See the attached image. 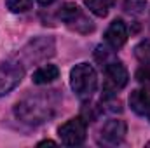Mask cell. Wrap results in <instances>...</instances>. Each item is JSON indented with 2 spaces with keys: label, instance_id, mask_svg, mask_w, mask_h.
I'll return each instance as SVG.
<instances>
[{
  "label": "cell",
  "instance_id": "5",
  "mask_svg": "<svg viewBox=\"0 0 150 148\" xmlns=\"http://www.w3.org/2000/svg\"><path fill=\"white\" fill-rule=\"evenodd\" d=\"M129 82L127 68L120 63L112 59L110 63L105 65L103 72V94L105 96H115L119 91H122Z\"/></svg>",
  "mask_w": 150,
  "mask_h": 148
},
{
  "label": "cell",
  "instance_id": "17",
  "mask_svg": "<svg viewBox=\"0 0 150 148\" xmlns=\"http://www.w3.org/2000/svg\"><path fill=\"white\" fill-rule=\"evenodd\" d=\"M42 145H54V141H51V140H45V141H40V143H38V147H42Z\"/></svg>",
  "mask_w": 150,
  "mask_h": 148
},
{
  "label": "cell",
  "instance_id": "10",
  "mask_svg": "<svg viewBox=\"0 0 150 148\" xmlns=\"http://www.w3.org/2000/svg\"><path fill=\"white\" fill-rule=\"evenodd\" d=\"M59 77V68L56 65H42L32 75V82L37 85H44V84H51Z\"/></svg>",
  "mask_w": 150,
  "mask_h": 148
},
{
  "label": "cell",
  "instance_id": "16",
  "mask_svg": "<svg viewBox=\"0 0 150 148\" xmlns=\"http://www.w3.org/2000/svg\"><path fill=\"white\" fill-rule=\"evenodd\" d=\"M37 2L40 4V5H51V4H52L54 0H37Z\"/></svg>",
  "mask_w": 150,
  "mask_h": 148
},
{
  "label": "cell",
  "instance_id": "8",
  "mask_svg": "<svg viewBox=\"0 0 150 148\" xmlns=\"http://www.w3.org/2000/svg\"><path fill=\"white\" fill-rule=\"evenodd\" d=\"M126 134H127V125L120 118H110V120H107L103 124V127H101V132H100L101 141L105 145H112V147L122 143L124 138H126Z\"/></svg>",
  "mask_w": 150,
  "mask_h": 148
},
{
  "label": "cell",
  "instance_id": "6",
  "mask_svg": "<svg viewBox=\"0 0 150 148\" xmlns=\"http://www.w3.org/2000/svg\"><path fill=\"white\" fill-rule=\"evenodd\" d=\"M58 136H59L63 145H67V147H79V145H82L86 141L87 122L82 117H74V118H70V120H67L65 124L59 125Z\"/></svg>",
  "mask_w": 150,
  "mask_h": 148
},
{
  "label": "cell",
  "instance_id": "9",
  "mask_svg": "<svg viewBox=\"0 0 150 148\" xmlns=\"http://www.w3.org/2000/svg\"><path fill=\"white\" fill-rule=\"evenodd\" d=\"M105 42L112 47L113 51L120 49L127 42V26L122 19H113L110 26L105 32Z\"/></svg>",
  "mask_w": 150,
  "mask_h": 148
},
{
  "label": "cell",
  "instance_id": "19",
  "mask_svg": "<svg viewBox=\"0 0 150 148\" xmlns=\"http://www.w3.org/2000/svg\"><path fill=\"white\" fill-rule=\"evenodd\" d=\"M147 147H150V141H149V143H147Z\"/></svg>",
  "mask_w": 150,
  "mask_h": 148
},
{
  "label": "cell",
  "instance_id": "12",
  "mask_svg": "<svg viewBox=\"0 0 150 148\" xmlns=\"http://www.w3.org/2000/svg\"><path fill=\"white\" fill-rule=\"evenodd\" d=\"M84 4H86V7L94 16L105 18V16H108L110 9H112L113 4H115V0H84Z\"/></svg>",
  "mask_w": 150,
  "mask_h": 148
},
{
  "label": "cell",
  "instance_id": "2",
  "mask_svg": "<svg viewBox=\"0 0 150 148\" xmlns=\"http://www.w3.org/2000/svg\"><path fill=\"white\" fill-rule=\"evenodd\" d=\"M56 51V42L52 37H37L30 40L16 56V61L23 66H30V65H37L45 61L47 58L54 56Z\"/></svg>",
  "mask_w": 150,
  "mask_h": 148
},
{
  "label": "cell",
  "instance_id": "18",
  "mask_svg": "<svg viewBox=\"0 0 150 148\" xmlns=\"http://www.w3.org/2000/svg\"><path fill=\"white\" fill-rule=\"evenodd\" d=\"M145 117H147V118L150 120V103H149V106H147V111H145Z\"/></svg>",
  "mask_w": 150,
  "mask_h": 148
},
{
  "label": "cell",
  "instance_id": "7",
  "mask_svg": "<svg viewBox=\"0 0 150 148\" xmlns=\"http://www.w3.org/2000/svg\"><path fill=\"white\" fill-rule=\"evenodd\" d=\"M23 75H25V66L19 65L16 59L0 63V98L16 89L21 84Z\"/></svg>",
  "mask_w": 150,
  "mask_h": 148
},
{
  "label": "cell",
  "instance_id": "11",
  "mask_svg": "<svg viewBox=\"0 0 150 148\" xmlns=\"http://www.w3.org/2000/svg\"><path fill=\"white\" fill-rule=\"evenodd\" d=\"M150 103V92L147 89H136L129 94V106L131 110L142 117H145V111H147V106Z\"/></svg>",
  "mask_w": 150,
  "mask_h": 148
},
{
  "label": "cell",
  "instance_id": "1",
  "mask_svg": "<svg viewBox=\"0 0 150 148\" xmlns=\"http://www.w3.org/2000/svg\"><path fill=\"white\" fill-rule=\"evenodd\" d=\"M59 101L61 99L58 96V91H40L19 99L14 106V115L25 124L38 125L56 115Z\"/></svg>",
  "mask_w": 150,
  "mask_h": 148
},
{
  "label": "cell",
  "instance_id": "13",
  "mask_svg": "<svg viewBox=\"0 0 150 148\" xmlns=\"http://www.w3.org/2000/svg\"><path fill=\"white\" fill-rule=\"evenodd\" d=\"M134 58L142 65L150 63V40H142L140 44H136V47H134Z\"/></svg>",
  "mask_w": 150,
  "mask_h": 148
},
{
  "label": "cell",
  "instance_id": "14",
  "mask_svg": "<svg viewBox=\"0 0 150 148\" xmlns=\"http://www.w3.org/2000/svg\"><path fill=\"white\" fill-rule=\"evenodd\" d=\"M134 78L138 80V84H140V85H143L145 89H150V63L142 65V66L136 70Z\"/></svg>",
  "mask_w": 150,
  "mask_h": 148
},
{
  "label": "cell",
  "instance_id": "15",
  "mask_svg": "<svg viewBox=\"0 0 150 148\" xmlns=\"http://www.w3.org/2000/svg\"><path fill=\"white\" fill-rule=\"evenodd\" d=\"M33 0H5V5L11 12H26L32 9Z\"/></svg>",
  "mask_w": 150,
  "mask_h": 148
},
{
  "label": "cell",
  "instance_id": "4",
  "mask_svg": "<svg viewBox=\"0 0 150 148\" xmlns=\"http://www.w3.org/2000/svg\"><path fill=\"white\" fill-rule=\"evenodd\" d=\"M58 18L70 28V30H74L77 33H91V32H94V23L89 19V16L87 14H84L82 12V9L74 4V2H67V4H63L61 7H59V11H58Z\"/></svg>",
  "mask_w": 150,
  "mask_h": 148
},
{
  "label": "cell",
  "instance_id": "3",
  "mask_svg": "<svg viewBox=\"0 0 150 148\" xmlns=\"http://www.w3.org/2000/svg\"><path fill=\"white\" fill-rule=\"evenodd\" d=\"M98 85V75L93 65L79 63L70 72V87L80 99H89Z\"/></svg>",
  "mask_w": 150,
  "mask_h": 148
}]
</instances>
